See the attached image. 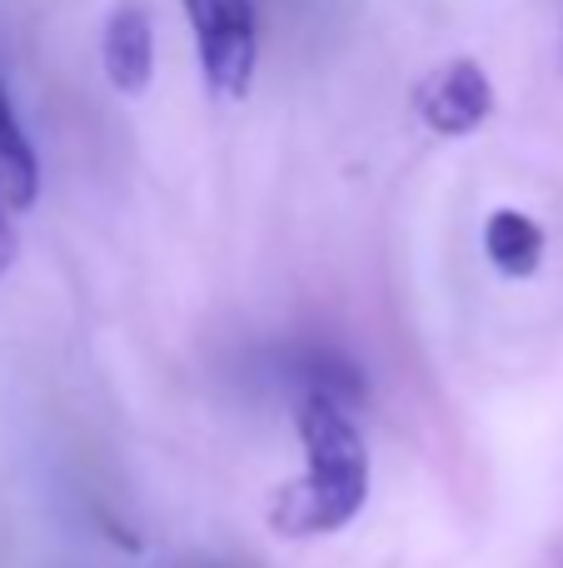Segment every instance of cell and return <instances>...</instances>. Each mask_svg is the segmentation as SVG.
Returning a JSON list of instances; mask_svg holds the SVG:
<instances>
[{"mask_svg":"<svg viewBox=\"0 0 563 568\" xmlns=\"http://www.w3.org/2000/svg\"><path fill=\"white\" fill-rule=\"evenodd\" d=\"M299 444H305V474L275 499V529L309 539L335 534L365 509L369 499V449L349 404L329 394H299Z\"/></svg>","mask_w":563,"mask_h":568,"instance_id":"cell-1","label":"cell"},{"mask_svg":"<svg viewBox=\"0 0 563 568\" xmlns=\"http://www.w3.org/2000/svg\"><path fill=\"white\" fill-rule=\"evenodd\" d=\"M195 55L209 95L235 105L255 85L259 65V6L255 0H185Z\"/></svg>","mask_w":563,"mask_h":568,"instance_id":"cell-2","label":"cell"},{"mask_svg":"<svg viewBox=\"0 0 563 568\" xmlns=\"http://www.w3.org/2000/svg\"><path fill=\"white\" fill-rule=\"evenodd\" d=\"M414 110L434 135L459 140V135H474L489 115H494V80L479 60L459 55L444 60L439 70H429L414 90Z\"/></svg>","mask_w":563,"mask_h":568,"instance_id":"cell-3","label":"cell"},{"mask_svg":"<svg viewBox=\"0 0 563 568\" xmlns=\"http://www.w3.org/2000/svg\"><path fill=\"white\" fill-rule=\"evenodd\" d=\"M105 75L120 95H145L155 80V26L140 0H120L105 20Z\"/></svg>","mask_w":563,"mask_h":568,"instance_id":"cell-4","label":"cell"},{"mask_svg":"<svg viewBox=\"0 0 563 568\" xmlns=\"http://www.w3.org/2000/svg\"><path fill=\"white\" fill-rule=\"evenodd\" d=\"M484 255L499 275L529 280L539 270V260H544V230L524 210H494L484 220Z\"/></svg>","mask_w":563,"mask_h":568,"instance_id":"cell-5","label":"cell"},{"mask_svg":"<svg viewBox=\"0 0 563 568\" xmlns=\"http://www.w3.org/2000/svg\"><path fill=\"white\" fill-rule=\"evenodd\" d=\"M35 190H40L35 150H30L16 110H10L6 85H0V205L6 210H30L35 205Z\"/></svg>","mask_w":563,"mask_h":568,"instance_id":"cell-6","label":"cell"},{"mask_svg":"<svg viewBox=\"0 0 563 568\" xmlns=\"http://www.w3.org/2000/svg\"><path fill=\"white\" fill-rule=\"evenodd\" d=\"M16 265V225H10V210L0 205V275Z\"/></svg>","mask_w":563,"mask_h":568,"instance_id":"cell-7","label":"cell"},{"mask_svg":"<svg viewBox=\"0 0 563 568\" xmlns=\"http://www.w3.org/2000/svg\"><path fill=\"white\" fill-rule=\"evenodd\" d=\"M205 568H219V564H205Z\"/></svg>","mask_w":563,"mask_h":568,"instance_id":"cell-8","label":"cell"}]
</instances>
